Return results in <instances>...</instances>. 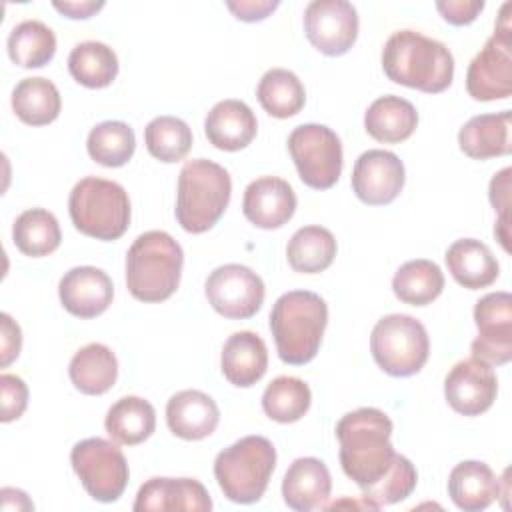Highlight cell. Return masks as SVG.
I'll return each instance as SVG.
<instances>
[{"mask_svg":"<svg viewBox=\"0 0 512 512\" xmlns=\"http://www.w3.org/2000/svg\"><path fill=\"white\" fill-rule=\"evenodd\" d=\"M12 240L22 254L40 258L52 254L60 246L62 232L52 212L44 208H30L16 218L12 226Z\"/></svg>","mask_w":512,"mask_h":512,"instance_id":"34","label":"cell"},{"mask_svg":"<svg viewBox=\"0 0 512 512\" xmlns=\"http://www.w3.org/2000/svg\"><path fill=\"white\" fill-rule=\"evenodd\" d=\"M260 106L274 118H290L304 108L306 90L300 78L286 68L268 70L256 88Z\"/></svg>","mask_w":512,"mask_h":512,"instance_id":"36","label":"cell"},{"mask_svg":"<svg viewBox=\"0 0 512 512\" xmlns=\"http://www.w3.org/2000/svg\"><path fill=\"white\" fill-rule=\"evenodd\" d=\"M204 132L214 148L236 152L256 138L258 122L246 102L228 98L214 104L206 114Z\"/></svg>","mask_w":512,"mask_h":512,"instance_id":"20","label":"cell"},{"mask_svg":"<svg viewBox=\"0 0 512 512\" xmlns=\"http://www.w3.org/2000/svg\"><path fill=\"white\" fill-rule=\"evenodd\" d=\"M166 422L174 436L182 440H202L216 430L220 410L206 392L182 390L168 400Z\"/></svg>","mask_w":512,"mask_h":512,"instance_id":"21","label":"cell"},{"mask_svg":"<svg viewBox=\"0 0 512 512\" xmlns=\"http://www.w3.org/2000/svg\"><path fill=\"white\" fill-rule=\"evenodd\" d=\"M62 306L78 318H96L108 310L114 298L110 276L96 266H76L58 284Z\"/></svg>","mask_w":512,"mask_h":512,"instance_id":"17","label":"cell"},{"mask_svg":"<svg viewBox=\"0 0 512 512\" xmlns=\"http://www.w3.org/2000/svg\"><path fill=\"white\" fill-rule=\"evenodd\" d=\"M510 118V110L470 118L458 132L460 150L474 160L510 154Z\"/></svg>","mask_w":512,"mask_h":512,"instance_id":"26","label":"cell"},{"mask_svg":"<svg viewBox=\"0 0 512 512\" xmlns=\"http://www.w3.org/2000/svg\"><path fill=\"white\" fill-rule=\"evenodd\" d=\"M478 336L472 340V356L500 366L512 358V296L508 292H490L474 306Z\"/></svg>","mask_w":512,"mask_h":512,"instance_id":"14","label":"cell"},{"mask_svg":"<svg viewBox=\"0 0 512 512\" xmlns=\"http://www.w3.org/2000/svg\"><path fill=\"white\" fill-rule=\"evenodd\" d=\"M0 324H2V330H0V346H2V366H8L14 358H18L20 354V348H22V332H20V326L10 318V314H0Z\"/></svg>","mask_w":512,"mask_h":512,"instance_id":"45","label":"cell"},{"mask_svg":"<svg viewBox=\"0 0 512 512\" xmlns=\"http://www.w3.org/2000/svg\"><path fill=\"white\" fill-rule=\"evenodd\" d=\"M206 298L210 306L232 320L252 318L264 302V282L248 266L224 264L206 278Z\"/></svg>","mask_w":512,"mask_h":512,"instance_id":"12","label":"cell"},{"mask_svg":"<svg viewBox=\"0 0 512 512\" xmlns=\"http://www.w3.org/2000/svg\"><path fill=\"white\" fill-rule=\"evenodd\" d=\"M104 426L114 442L134 446L152 436L156 428V410L140 396H124L110 406Z\"/></svg>","mask_w":512,"mask_h":512,"instance_id":"29","label":"cell"},{"mask_svg":"<svg viewBox=\"0 0 512 512\" xmlns=\"http://www.w3.org/2000/svg\"><path fill=\"white\" fill-rule=\"evenodd\" d=\"M416 126L418 112L412 102L394 94L376 98L364 114L366 132L384 144H398L408 140Z\"/></svg>","mask_w":512,"mask_h":512,"instance_id":"27","label":"cell"},{"mask_svg":"<svg viewBox=\"0 0 512 512\" xmlns=\"http://www.w3.org/2000/svg\"><path fill=\"white\" fill-rule=\"evenodd\" d=\"M144 144L156 160L180 162L192 148V130L176 116H156L144 128Z\"/></svg>","mask_w":512,"mask_h":512,"instance_id":"39","label":"cell"},{"mask_svg":"<svg viewBox=\"0 0 512 512\" xmlns=\"http://www.w3.org/2000/svg\"><path fill=\"white\" fill-rule=\"evenodd\" d=\"M510 168L500 170L498 174H494V178L490 180V202L494 206V210H498L500 218L498 224H508V208H510Z\"/></svg>","mask_w":512,"mask_h":512,"instance_id":"43","label":"cell"},{"mask_svg":"<svg viewBox=\"0 0 512 512\" xmlns=\"http://www.w3.org/2000/svg\"><path fill=\"white\" fill-rule=\"evenodd\" d=\"M288 150L306 186L326 190L338 182L342 174V142L328 126H296L288 136Z\"/></svg>","mask_w":512,"mask_h":512,"instance_id":"10","label":"cell"},{"mask_svg":"<svg viewBox=\"0 0 512 512\" xmlns=\"http://www.w3.org/2000/svg\"><path fill=\"white\" fill-rule=\"evenodd\" d=\"M444 258L452 278L468 290L486 288L500 274L496 256L484 242L476 238L456 240L448 246Z\"/></svg>","mask_w":512,"mask_h":512,"instance_id":"25","label":"cell"},{"mask_svg":"<svg viewBox=\"0 0 512 512\" xmlns=\"http://www.w3.org/2000/svg\"><path fill=\"white\" fill-rule=\"evenodd\" d=\"M336 238L324 226L298 228L286 248L288 264L302 274H318L326 270L336 256Z\"/></svg>","mask_w":512,"mask_h":512,"instance_id":"32","label":"cell"},{"mask_svg":"<svg viewBox=\"0 0 512 512\" xmlns=\"http://www.w3.org/2000/svg\"><path fill=\"white\" fill-rule=\"evenodd\" d=\"M436 10L452 26H466L484 10L482 0H438Z\"/></svg>","mask_w":512,"mask_h":512,"instance_id":"42","label":"cell"},{"mask_svg":"<svg viewBox=\"0 0 512 512\" xmlns=\"http://www.w3.org/2000/svg\"><path fill=\"white\" fill-rule=\"evenodd\" d=\"M392 290L404 304L426 306L442 294L444 274L432 260H408L396 270L392 278Z\"/></svg>","mask_w":512,"mask_h":512,"instance_id":"31","label":"cell"},{"mask_svg":"<svg viewBox=\"0 0 512 512\" xmlns=\"http://www.w3.org/2000/svg\"><path fill=\"white\" fill-rule=\"evenodd\" d=\"M8 56L22 68H42L56 54V36L40 20H24L8 34Z\"/></svg>","mask_w":512,"mask_h":512,"instance_id":"35","label":"cell"},{"mask_svg":"<svg viewBox=\"0 0 512 512\" xmlns=\"http://www.w3.org/2000/svg\"><path fill=\"white\" fill-rule=\"evenodd\" d=\"M370 350L386 374L406 378L424 368L430 340L420 320L408 314H388L372 328Z\"/></svg>","mask_w":512,"mask_h":512,"instance_id":"8","label":"cell"},{"mask_svg":"<svg viewBox=\"0 0 512 512\" xmlns=\"http://www.w3.org/2000/svg\"><path fill=\"white\" fill-rule=\"evenodd\" d=\"M498 394V378L490 364L478 358H464L456 362L446 380L444 396L450 408L464 416H480L486 412Z\"/></svg>","mask_w":512,"mask_h":512,"instance_id":"15","label":"cell"},{"mask_svg":"<svg viewBox=\"0 0 512 512\" xmlns=\"http://www.w3.org/2000/svg\"><path fill=\"white\" fill-rule=\"evenodd\" d=\"M68 374L76 390L88 396H100L114 386L118 378V360L108 346L92 342L72 356Z\"/></svg>","mask_w":512,"mask_h":512,"instance_id":"28","label":"cell"},{"mask_svg":"<svg viewBox=\"0 0 512 512\" xmlns=\"http://www.w3.org/2000/svg\"><path fill=\"white\" fill-rule=\"evenodd\" d=\"M136 512L162 510H212L208 490L196 478H150L146 480L134 500Z\"/></svg>","mask_w":512,"mask_h":512,"instance_id":"19","label":"cell"},{"mask_svg":"<svg viewBox=\"0 0 512 512\" xmlns=\"http://www.w3.org/2000/svg\"><path fill=\"white\" fill-rule=\"evenodd\" d=\"M448 494L460 510L478 512L502 496L500 478L486 462L464 460L448 476Z\"/></svg>","mask_w":512,"mask_h":512,"instance_id":"24","label":"cell"},{"mask_svg":"<svg viewBox=\"0 0 512 512\" xmlns=\"http://www.w3.org/2000/svg\"><path fill=\"white\" fill-rule=\"evenodd\" d=\"M220 368L230 384L238 388L254 386L268 368V350L264 340L250 330L234 332L224 342Z\"/></svg>","mask_w":512,"mask_h":512,"instance_id":"23","label":"cell"},{"mask_svg":"<svg viewBox=\"0 0 512 512\" xmlns=\"http://www.w3.org/2000/svg\"><path fill=\"white\" fill-rule=\"evenodd\" d=\"M304 32L318 52L342 56L358 38V12L346 0H314L304 10Z\"/></svg>","mask_w":512,"mask_h":512,"instance_id":"13","label":"cell"},{"mask_svg":"<svg viewBox=\"0 0 512 512\" xmlns=\"http://www.w3.org/2000/svg\"><path fill=\"white\" fill-rule=\"evenodd\" d=\"M68 70L86 88H106L118 76V56L104 42H80L68 56Z\"/></svg>","mask_w":512,"mask_h":512,"instance_id":"33","label":"cell"},{"mask_svg":"<svg viewBox=\"0 0 512 512\" xmlns=\"http://www.w3.org/2000/svg\"><path fill=\"white\" fill-rule=\"evenodd\" d=\"M62 108L60 92L48 78H24L12 90V110L30 126H44L58 118Z\"/></svg>","mask_w":512,"mask_h":512,"instance_id":"30","label":"cell"},{"mask_svg":"<svg viewBox=\"0 0 512 512\" xmlns=\"http://www.w3.org/2000/svg\"><path fill=\"white\" fill-rule=\"evenodd\" d=\"M280 2L272 0H240V2H226V8L242 22H260L270 12L278 8Z\"/></svg>","mask_w":512,"mask_h":512,"instance_id":"44","label":"cell"},{"mask_svg":"<svg viewBox=\"0 0 512 512\" xmlns=\"http://www.w3.org/2000/svg\"><path fill=\"white\" fill-rule=\"evenodd\" d=\"M416 482L418 474L414 464L406 456L396 454L390 470L374 486L362 490V498L376 510L408 498L416 488Z\"/></svg>","mask_w":512,"mask_h":512,"instance_id":"40","label":"cell"},{"mask_svg":"<svg viewBox=\"0 0 512 512\" xmlns=\"http://www.w3.org/2000/svg\"><path fill=\"white\" fill-rule=\"evenodd\" d=\"M332 490V478L320 458H296L284 474L282 496L288 508L310 512L324 506Z\"/></svg>","mask_w":512,"mask_h":512,"instance_id":"22","label":"cell"},{"mask_svg":"<svg viewBox=\"0 0 512 512\" xmlns=\"http://www.w3.org/2000/svg\"><path fill=\"white\" fill-rule=\"evenodd\" d=\"M242 212L256 228L274 230L294 216L296 194L286 180L278 176H262L246 186Z\"/></svg>","mask_w":512,"mask_h":512,"instance_id":"18","label":"cell"},{"mask_svg":"<svg viewBox=\"0 0 512 512\" xmlns=\"http://www.w3.org/2000/svg\"><path fill=\"white\" fill-rule=\"evenodd\" d=\"M68 212L74 228L96 240H116L130 224L126 190L112 180L86 176L70 192Z\"/></svg>","mask_w":512,"mask_h":512,"instance_id":"7","label":"cell"},{"mask_svg":"<svg viewBox=\"0 0 512 512\" xmlns=\"http://www.w3.org/2000/svg\"><path fill=\"white\" fill-rule=\"evenodd\" d=\"M184 252L164 230L140 234L126 254V286L140 302L168 300L182 276Z\"/></svg>","mask_w":512,"mask_h":512,"instance_id":"4","label":"cell"},{"mask_svg":"<svg viewBox=\"0 0 512 512\" xmlns=\"http://www.w3.org/2000/svg\"><path fill=\"white\" fill-rule=\"evenodd\" d=\"M86 150L94 162L106 168L124 166L136 150L134 130L120 120L100 122L90 130Z\"/></svg>","mask_w":512,"mask_h":512,"instance_id":"37","label":"cell"},{"mask_svg":"<svg viewBox=\"0 0 512 512\" xmlns=\"http://www.w3.org/2000/svg\"><path fill=\"white\" fill-rule=\"evenodd\" d=\"M382 70L396 84L438 94L452 84L454 58L442 42L414 30H398L382 48Z\"/></svg>","mask_w":512,"mask_h":512,"instance_id":"2","label":"cell"},{"mask_svg":"<svg viewBox=\"0 0 512 512\" xmlns=\"http://www.w3.org/2000/svg\"><path fill=\"white\" fill-rule=\"evenodd\" d=\"M404 164L388 150L362 152L352 170V190L368 206H384L398 198L404 188Z\"/></svg>","mask_w":512,"mask_h":512,"instance_id":"16","label":"cell"},{"mask_svg":"<svg viewBox=\"0 0 512 512\" xmlns=\"http://www.w3.org/2000/svg\"><path fill=\"white\" fill-rule=\"evenodd\" d=\"M510 2L500 10L494 34L472 58L466 72V90L474 100H504L512 94V22Z\"/></svg>","mask_w":512,"mask_h":512,"instance_id":"9","label":"cell"},{"mask_svg":"<svg viewBox=\"0 0 512 512\" xmlns=\"http://www.w3.org/2000/svg\"><path fill=\"white\" fill-rule=\"evenodd\" d=\"M328 324L326 302L310 290L282 294L270 312V330L282 362L302 366L318 354Z\"/></svg>","mask_w":512,"mask_h":512,"instance_id":"3","label":"cell"},{"mask_svg":"<svg viewBox=\"0 0 512 512\" xmlns=\"http://www.w3.org/2000/svg\"><path fill=\"white\" fill-rule=\"evenodd\" d=\"M312 402V392L308 384L296 376H278L274 378L264 394L262 408L270 420L290 424L300 420Z\"/></svg>","mask_w":512,"mask_h":512,"instance_id":"38","label":"cell"},{"mask_svg":"<svg viewBox=\"0 0 512 512\" xmlns=\"http://www.w3.org/2000/svg\"><path fill=\"white\" fill-rule=\"evenodd\" d=\"M232 180L220 164L196 158L188 160L178 176L176 220L190 234L210 230L228 208Z\"/></svg>","mask_w":512,"mask_h":512,"instance_id":"5","label":"cell"},{"mask_svg":"<svg viewBox=\"0 0 512 512\" xmlns=\"http://www.w3.org/2000/svg\"><path fill=\"white\" fill-rule=\"evenodd\" d=\"M392 420L378 408H358L336 424L340 464L360 490L374 486L392 466L396 452L390 444Z\"/></svg>","mask_w":512,"mask_h":512,"instance_id":"1","label":"cell"},{"mask_svg":"<svg viewBox=\"0 0 512 512\" xmlns=\"http://www.w3.org/2000/svg\"><path fill=\"white\" fill-rule=\"evenodd\" d=\"M0 390H2V422L18 420L26 406H28V388L24 380L16 374H2L0 376Z\"/></svg>","mask_w":512,"mask_h":512,"instance_id":"41","label":"cell"},{"mask_svg":"<svg viewBox=\"0 0 512 512\" xmlns=\"http://www.w3.org/2000/svg\"><path fill=\"white\" fill-rule=\"evenodd\" d=\"M70 464L84 490L98 502L118 500L128 484V462L122 450L104 438H86L74 444Z\"/></svg>","mask_w":512,"mask_h":512,"instance_id":"11","label":"cell"},{"mask_svg":"<svg viewBox=\"0 0 512 512\" xmlns=\"http://www.w3.org/2000/svg\"><path fill=\"white\" fill-rule=\"evenodd\" d=\"M276 468L274 444L258 434L244 436L218 452L214 478L224 496L236 504L258 502Z\"/></svg>","mask_w":512,"mask_h":512,"instance_id":"6","label":"cell"},{"mask_svg":"<svg viewBox=\"0 0 512 512\" xmlns=\"http://www.w3.org/2000/svg\"><path fill=\"white\" fill-rule=\"evenodd\" d=\"M52 6L62 12L64 16L72 18V20H84V18H90L92 14H96L98 10L104 8V2L102 0H64V2H52Z\"/></svg>","mask_w":512,"mask_h":512,"instance_id":"46","label":"cell"}]
</instances>
